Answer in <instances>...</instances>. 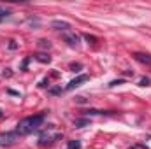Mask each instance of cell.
I'll return each instance as SVG.
<instances>
[{"mask_svg":"<svg viewBox=\"0 0 151 149\" xmlns=\"http://www.w3.org/2000/svg\"><path fill=\"white\" fill-rule=\"evenodd\" d=\"M44 119H46V114H44V112L19 119L18 125H16V133L21 137V135H30V133L37 132L39 128L44 125Z\"/></svg>","mask_w":151,"mask_h":149,"instance_id":"1","label":"cell"},{"mask_svg":"<svg viewBox=\"0 0 151 149\" xmlns=\"http://www.w3.org/2000/svg\"><path fill=\"white\" fill-rule=\"evenodd\" d=\"M18 133L16 132H0V148H9L18 142Z\"/></svg>","mask_w":151,"mask_h":149,"instance_id":"2","label":"cell"},{"mask_svg":"<svg viewBox=\"0 0 151 149\" xmlns=\"http://www.w3.org/2000/svg\"><path fill=\"white\" fill-rule=\"evenodd\" d=\"M88 79H90V75H88V74H81V75H77L76 79H72V81H70V82L67 84V88H65V90H67V91H70V90H74V88H77V86H81L83 82H86Z\"/></svg>","mask_w":151,"mask_h":149,"instance_id":"3","label":"cell"},{"mask_svg":"<svg viewBox=\"0 0 151 149\" xmlns=\"http://www.w3.org/2000/svg\"><path fill=\"white\" fill-rule=\"evenodd\" d=\"M62 139V133H55L53 137H46V135H42L40 137V140H39V146L40 148H46V146H51V144H55L56 140H60Z\"/></svg>","mask_w":151,"mask_h":149,"instance_id":"4","label":"cell"},{"mask_svg":"<svg viewBox=\"0 0 151 149\" xmlns=\"http://www.w3.org/2000/svg\"><path fill=\"white\" fill-rule=\"evenodd\" d=\"M63 40L70 46V47H76L77 44H79V35H76V34H70V32H63Z\"/></svg>","mask_w":151,"mask_h":149,"instance_id":"5","label":"cell"},{"mask_svg":"<svg viewBox=\"0 0 151 149\" xmlns=\"http://www.w3.org/2000/svg\"><path fill=\"white\" fill-rule=\"evenodd\" d=\"M51 28H55V30H62V32H69L70 23L62 21V19H53V21H51Z\"/></svg>","mask_w":151,"mask_h":149,"instance_id":"6","label":"cell"},{"mask_svg":"<svg viewBox=\"0 0 151 149\" xmlns=\"http://www.w3.org/2000/svg\"><path fill=\"white\" fill-rule=\"evenodd\" d=\"M139 63H144V65H151V54H148V53H134L132 54Z\"/></svg>","mask_w":151,"mask_h":149,"instance_id":"7","label":"cell"},{"mask_svg":"<svg viewBox=\"0 0 151 149\" xmlns=\"http://www.w3.org/2000/svg\"><path fill=\"white\" fill-rule=\"evenodd\" d=\"M34 58H35L37 62H40V63H49V62H51V56H49L47 53H35Z\"/></svg>","mask_w":151,"mask_h":149,"instance_id":"8","label":"cell"},{"mask_svg":"<svg viewBox=\"0 0 151 149\" xmlns=\"http://www.w3.org/2000/svg\"><path fill=\"white\" fill-rule=\"evenodd\" d=\"M88 125H90V119L88 117H81V119H76L74 121L76 128H83V126H88Z\"/></svg>","mask_w":151,"mask_h":149,"instance_id":"9","label":"cell"},{"mask_svg":"<svg viewBox=\"0 0 151 149\" xmlns=\"http://www.w3.org/2000/svg\"><path fill=\"white\" fill-rule=\"evenodd\" d=\"M37 46H39V47H42V49H51V46H53V44H51L47 39H39Z\"/></svg>","mask_w":151,"mask_h":149,"instance_id":"10","label":"cell"},{"mask_svg":"<svg viewBox=\"0 0 151 149\" xmlns=\"http://www.w3.org/2000/svg\"><path fill=\"white\" fill-rule=\"evenodd\" d=\"M67 146H69L67 149H81V142L79 140H69Z\"/></svg>","mask_w":151,"mask_h":149,"instance_id":"11","label":"cell"},{"mask_svg":"<svg viewBox=\"0 0 151 149\" xmlns=\"http://www.w3.org/2000/svg\"><path fill=\"white\" fill-rule=\"evenodd\" d=\"M9 14H11V12H9L7 9H2V7H0V23H2L5 18H9Z\"/></svg>","mask_w":151,"mask_h":149,"instance_id":"12","label":"cell"},{"mask_svg":"<svg viewBox=\"0 0 151 149\" xmlns=\"http://www.w3.org/2000/svg\"><path fill=\"white\" fill-rule=\"evenodd\" d=\"M97 114H102V111H99V109H88V111H84V116H97Z\"/></svg>","mask_w":151,"mask_h":149,"instance_id":"13","label":"cell"},{"mask_svg":"<svg viewBox=\"0 0 151 149\" xmlns=\"http://www.w3.org/2000/svg\"><path fill=\"white\" fill-rule=\"evenodd\" d=\"M63 90H62V86H55V88H49V93L51 95H60Z\"/></svg>","mask_w":151,"mask_h":149,"instance_id":"14","label":"cell"},{"mask_svg":"<svg viewBox=\"0 0 151 149\" xmlns=\"http://www.w3.org/2000/svg\"><path fill=\"white\" fill-rule=\"evenodd\" d=\"M84 39L88 40V44H95L97 42V37L95 35H90V34H84Z\"/></svg>","mask_w":151,"mask_h":149,"instance_id":"15","label":"cell"},{"mask_svg":"<svg viewBox=\"0 0 151 149\" xmlns=\"http://www.w3.org/2000/svg\"><path fill=\"white\" fill-rule=\"evenodd\" d=\"M123 82H125V79H116V81H111L107 86H109V88H114V86H118V84H123Z\"/></svg>","mask_w":151,"mask_h":149,"instance_id":"16","label":"cell"},{"mask_svg":"<svg viewBox=\"0 0 151 149\" xmlns=\"http://www.w3.org/2000/svg\"><path fill=\"white\" fill-rule=\"evenodd\" d=\"M81 69H83L81 63H70V70H72V72H79Z\"/></svg>","mask_w":151,"mask_h":149,"instance_id":"17","label":"cell"},{"mask_svg":"<svg viewBox=\"0 0 151 149\" xmlns=\"http://www.w3.org/2000/svg\"><path fill=\"white\" fill-rule=\"evenodd\" d=\"M150 84H151L150 77H142V79L139 81V86H150Z\"/></svg>","mask_w":151,"mask_h":149,"instance_id":"18","label":"cell"},{"mask_svg":"<svg viewBox=\"0 0 151 149\" xmlns=\"http://www.w3.org/2000/svg\"><path fill=\"white\" fill-rule=\"evenodd\" d=\"M9 49H18V44H16V40H9Z\"/></svg>","mask_w":151,"mask_h":149,"instance_id":"19","label":"cell"},{"mask_svg":"<svg viewBox=\"0 0 151 149\" xmlns=\"http://www.w3.org/2000/svg\"><path fill=\"white\" fill-rule=\"evenodd\" d=\"M76 102H77V104H88V100H86L84 97H76Z\"/></svg>","mask_w":151,"mask_h":149,"instance_id":"20","label":"cell"},{"mask_svg":"<svg viewBox=\"0 0 151 149\" xmlns=\"http://www.w3.org/2000/svg\"><path fill=\"white\" fill-rule=\"evenodd\" d=\"M47 84H49V81H47V79H44V81H42V82H40V84H39V86H40V88H46V86H47Z\"/></svg>","mask_w":151,"mask_h":149,"instance_id":"21","label":"cell"},{"mask_svg":"<svg viewBox=\"0 0 151 149\" xmlns=\"http://www.w3.org/2000/svg\"><path fill=\"white\" fill-rule=\"evenodd\" d=\"M7 93H9V95H16V97H19V93L14 91V90H7Z\"/></svg>","mask_w":151,"mask_h":149,"instance_id":"22","label":"cell"},{"mask_svg":"<svg viewBox=\"0 0 151 149\" xmlns=\"http://www.w3.org/2000/svg\"><path fill=\"white\" fill-rule=\"evenodd\" d=\"M141 148H144V146H134V148H130V149H141Z\"/></svg>","mask_w":151,"mask_h":149,"instance_id":"23","label":"cell"}]
</instances>
